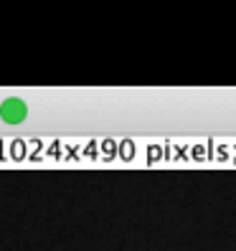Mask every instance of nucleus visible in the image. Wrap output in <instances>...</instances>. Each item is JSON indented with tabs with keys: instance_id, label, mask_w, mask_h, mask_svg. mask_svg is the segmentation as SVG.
<instances>
[{
	"instance_id": "nucleus-1",
	"label": "nucleus",
	"mask_w": 236,
	"mask_h": 251,
	"mask_svg": "<svg viewBox=\"0 0 236 251\" xmlns=\"http://www.w3.org/2000/svg\"><path fill=\"white\" fill-rule=\"evenodd\" d=\"M26 114H28V109L21 99H5L3 104H0V117H3L8 125H21L26 120Z\"/></svg>"
}]
</instances>
